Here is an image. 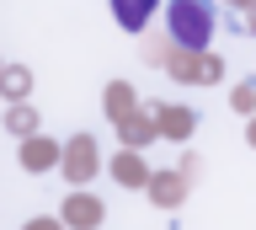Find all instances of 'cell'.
Listing matches in <instances>:
<instances>
[{
	"label": "cell",
	"mask_w": 256,
	"mask_h": 230,
	"mask_svg": "<svg viewBox=\"0 0 256 230\" xmlns=\"http://www.w3.org/2000/svg\"><path fill=\"white\" fill-rule=\"evenodd\" d=\"M166 27H171V43L182 49H208L214 38V0H171L166 6Z\"/></svg>",
	"instance_id": "obj_1"
},
{
	"label": "cell",
	"mask_w": 256,
	"mask_h": 230,
	"mask_svg": "<svg viewBox=\"0 0 256 230\" xmlns=\"http://www.w3.org/2000/svg\"><path fill=\"white\" fill-rule=\"evenodd\" d=\"M112 17H118L123 33H139L144 22L155 17V0H112Z\"/></svg>",
	"instance_id": "obj_2"
},
{
	"label": "cell",
	"mask_w": 256,
	"mask_h": 230,
	"mask_svg": "<svg viewBox=\"0 0 256 230\" xmlns=\"http://www.w3.org/2000/svg\"><path fill=\"white\" fill-rule=\"evenodd\" d=\"M27 230H59V225H54V219H32Z\"/></svg>",
	"instance_id": "obj_3"
}]
</instances>
